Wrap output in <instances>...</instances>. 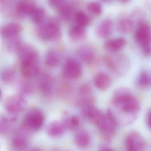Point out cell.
<instances>
[{
    "label": "cell",
    "instance_id": "obj_1",
    "mask_svg": "<svg viewBox=\"0 0 151 151\" xmlns=\"http://www.w3.org/2000/svg\"><path fill=\"white\" fill-rule=\"evenodd\" d=\"M141 109L138 98L129 89L119 88L115 90L111 98V106L107 113L117 126L131 125L137 118Z\"/></svg>",
    "mask_w": 151,
    "mask_h": 151
},
{
    "label": "cell",
    "instance_id": "obj_2",
    "mask_svg": "<svg viewBox=\"0 0 151 151\" xmlns=\"http://www.w3.org/2000/svg\"><path fill=\"white\" fill-rule=\"evenodd\" d=\"M86 118L97 127L106 141H110L116 133L118 126L116 123L108 113H104L96 107L89 111Z\"/></svg>",
    "mask_w": 151,
    "mask_h": 151
},
{
    "label": "cell",
    "instance_id": "obj_3",
    "mask_svg": "<svg viewBox=\"0 0 151 151\" xmlns=\"http://www.w3.org/2000/svg\"><path fill=\"white\" fill-rule=\"evenodd\" d=\"M19 53L22 75L26 78L38 75L40 66L39 56L36 51L30 46H24L20 47Z\"/></svg>",
    "mask_w": 151,
    "mask_h": 151
},
{
    "label": "cell",
    "instance_id": "obj_4",
    "mask_svg": "<svg viewBox=\"0 0 151 151\" xmlns=\"http://www.w3.org/2000/svg\"><path fill=\"white\" fill-rule=\"evenodd\" d=\"M40 25L38 33L42 40H52L59 38L61 35L60 23L55 18H50Z\"/></svg>",
    "mask_w": 151,
    "mask_h": 151
},
{
    "label": "cell",
    "instance_id": "obj_5",
    "mask_svg": "<svg viewBox=\"0 0 151 151\" xmlns=\"http://www.w3.org/2000/svg\"><path fill=\"white\" fill-rule=\"evenodd\" d=\"M135 38L146 56L151 55V27L148 23H139L135 33Z\"/></svg>",
    "mask_w": 151,
    "mask_h": 151
},
{
    "label": "cell",
    "instance_id": "obj_6",
    "mask_svg": "<svg viewBox=\"0 0 151 151\" xmlns=\"http://www.w3.org/2000/svg\"><path fill=\"white\" fill-rule=\"evenodd\" d=\"M105 61L108 68L119 75L124 74L129 69V61L127 58L123 55L107 56L105 58Z\"/></svg>",
    "mask_w": 151,
    "mask_h": 151
},
{
    "label": "cell",
    "instance_id": "obj_7",
    "mask_svg": "<svg viewBox=\"0 0 151 151\" xmlns=\"http://www.w3.org/2000/svg\"><path fill=\"white\" fill-rule=\"evenodd\" d=\"M44 118L41 111L37 108H32L27 113L25 123L27 128L36 131L41 128L44 123Z\"/></svg>",
    "mask_w": 151,
    "mask_h": 151
},
{
    "label": "cell",
    "instance_id": "obj_8",
    "mask_svg": "<svg viewBox=\"0 0 151 151\" xmlns=\"http://www.w3.org/2000/svg\"><path fill=\"white\" fill-rule=\"evenodd\" d=\"M146 144L142 136L136 131H132L127 136L125 147L127 151H144Z\"/></svg>",
    "mask_w": 151,
    "mask_h": 151
},
{
    "label": "cell",
    "instance_id": "obj_9",
    "mask_svg": "<svg viewBox=\"0 0 151 151\" xmlns=\"http://www.w3.org/2000/svg\"><path fill=\"white\" fill-rule=\"evenodd\" d=\"M51 7L58 10L60 17L65 20H69L73 17L74 7L73 4L67 1L55 0L49 1Z\"/></svg>",
    "mask_w": 151,
    "mask_h": 151
},
{
    "label": "cell",
    "instance_id": "obj_10",
    "mask_svg": "<svg viewBox=\"0 0 151 151\" xmlns=\"http://www.w3.org/2000/svg\"><path fill=\"white\" fill-rule=\"evenodd\" d=\"M63 73L66 77L76 79L80 77L82 74V67L81 63L74 58H68L64 65Z\"/></svg>",
    "mask_w": 151,
    "mask_h": 151
},
{
    "label": "cell",
    "instance_id": "obj_11",
    "mask_svg": "<svg viewBox=\"0 0 151 151\" xmlns=\"http://www.w3.org/2000/svg\"><path fill=\"white\" fill-rule=\"evenodd\" d=\"M79 94L77 103L81 108L94 105L92 90L88 85L85 84L82 86L79 90Z\"/></svg>",
    "mask_w": 151,
    "mask_h": 151
},
{
    "label": "cell",
    "instance_id": "obj_12",
    "mask_svg": "<svg viewBox=\"0 0 151 151\" xmlns=\"http://www.w3.org/2000/svg\"><path fill=\"white\" fill-rule=\"evenodd\" d=\"M27 103L25 99L19 96H13L7 100L6 109L12 113L22 112L25 109Z\"/></svg>",
    "mask_w": 151,
    "mask_h": 151
},
{
    "label": "cell",
    "instance_id": "obj_13",
    "mask_svg": "<svg viewBox=\"0 0 151 151\" xmlns=\"http://www.w3.org/2000/svg\"><path fill=\"white\" fill-rule=\"evenodd\" d=\"M76 146L82 150L88 148L91 143V137L89 133L84 129L78 130L74 137Z\"/></svg>",
    "mask_w": 151,
    "mask_h": 151
},
{
    "label": "cell",
    "instance_id": "obj_14",
    "mask_svg": "<svg viewBox=\"0 0 151 151\" xmlns=\"http://www.w3.org/2000/svg\"><path fill=\"white\" fill-rule=\"evenodd\" d=\"M47 133L52 138H58L62 136L66 131L63 121H54L50 122L47 127Z\"/></svg>",
    "mask_w": 151,
    "mask_h": 151
},
{
    "label": "cell",
    "instance_id": "obj_15",
    "mask_svg": "<svg viewBox=\"0 0 151 151\" xmlns=\"http://www.w3.org/2000/svg\"><path fill=\"white\" fill-rule=\"evenodd\" d=\"M94 85L99 90H105L111 85L112 79L107 74L99 72L97 74L93 79Z\"/></svg>",
    "mask_w": 151,
    "mask_h": 151
},
{
    "label": "cell",
    "instance_id": "obj_16",
    "mask_svg": "<svg viewBox=\"0 0 151 151\" xmlns=\"http://www.w3.org/2000/svg\"><path fill=\"white\" fill-rule=\"evenodd\" d=\"M21 27L17 23H9L2 27L1 30V36L5 39L17 36L21 32Z\"/></svg>",
    "mask_w": 151,
    "mask_h": 151
},
{
    "label": "cell",
    "instance_id": "obj_17",
    "mask_svg": "<svg viewBox=\"0 0 151 151\" xmlns=\"http://www.w3.org/2000/svg\"><path fill=\"white\" fill-rule=\"evenodd\" d=\"M36 6L32 1H21L17 3L16 9L17 12L23 16H31Z\"/></svg>",
    "mask_w": 151,
    "mask_h": 151
},
{
    "label": "cell",
    "instance_id": "obj_18",
    "mask_svg": "<svg viewBox=\"0 0 151 151\" xmlns=\"http://www.w3.org/2000/svg\"><path fill=\"white\" fill-rule=\"evenodd\" d=\"M113 23L110 19H105L101 21L96 27L97 35L101 38H106L110 36L112 31Z\"/></svg>",
    "mask_w": 151,
    "mask_h": 151
},
{
    "label": "cell",
    "instance_id": "obj_19",
    "mask_svg": "<svg viewBox=\"0 0 151 151\" xmlns=\"http://www.w3.org/2000/svg\"><path fill=\"white\" fill-rule=\"evenodd\" d=\"M40 87L42 94L46 97L52 95L53 91V83L52 79L49 75L43 74L41 78Z\"/></svg>",
    "mask_w": 151,
    "mask_h": 151
},
{
    "label": "cell",
    "instance_id": "obj_20",
    "mask_svg": "<svg viewBox=\"0 0 151 151\" xmlns=\"http://www.w3.org/2000/svg\"><path fill=\"white\" fill-rule=\"evenodd\" d=\"M126 42L123 37L115 38L107 41L105 43V48L111 52H117L125 47Z\"/></svg>",
    "mask_w": 151,
    "mask_h": 151
},
{
    "label": "cell",
    "instance_id": "obj_21",
    "mask_svg": "<svg viewBox=\"0 0 151 151\" xmlns=\"http://www.w3.org/2000/svg\"><path fill=\"white\" fill-rule=\"evenodd\" d=\"M66 130L74 131L78 130L80 125L79 118L76 115H68L65 116L62 121Z\"/></svg>",
    "mask_w": 151,
    "mask_h": 151
},
{
    "label": "cell",
    "instance_id": "obj_22",
    "mask_svg": "<svg viewBox=\"0 0 151 151\" xmlns=\"http://www.w3.org/2000/svg\"><path fill=\"white\" fill-rule=\"evenodd\" d=\"M61 59V55L57 51L51 50L46 54L45 63L49 67H55L59 64Z\"/></svg>",
    "mask_w": 151,
    "mask_h": 151
},
{
    "label": "cell",
    "instance_id": "obj_23",
    "mask_svg": "<svg viewBox=\"0 0 151 151\" xmlns=\"http://www.w3.org/2000/svg\"><path fill=\"white\" fill-rule=\"evenodd\" d=\"M117 27L120 32L127 33L132 31L134 27V21L128 16H123L119 19Z\"/></svg>",
    "mask_w": 151,
    "mask_h": 151
},
{
    "label": "cell",
    "instance_id": "obj_24",
    "mask_svg": "<svg viewBox=\"0 0 151 151\" xmlns=\"http://www.w3.org/2000/svg\"><path fill=\"white\" fill-rule=\"evenodd\" d=\"M85 34L84 27L76 24L71 26L69 31V36L73 40L78 41L81 40L85 36Z\"/></svg>",
    "mask_w": 151,
    "mask_h": 151
},
{
    "label": "cell",
    "instance_id": "obj_25",
    "mask_svg": "<svg viewBox=\"0 0 151 151\" xmlns=\"http://www.w3.org/2000/svg\"><path fill=\"white\" fill-rule=\"evenodd\" d=\"M79 55L80 58L84 62L88 64H90L94 59V53L90 48L83 47L79 50Z\"/></svg>",
    "mask_w": 151,
    "mask_h": 151
},
{
    "label": "cell",
    "instance_id": "obj_26",
    "mask_svg": "<svg viewBox=\"0 0 151 151\" xmlns=\"http://www.w3.org/2000/svg\"><path fill=\"white\" fill-rule=\"evenodd\" d=\"M31 16L32 20L35 23L40 25L45 20L46 13L43 8L36 7Z\"/></svg>",
    "mask_w": 151,
    "mask_h": 151
},
{
    "label": "cell",
    "instance_id": "obj_27",
    "mask_svg": "<svg viewBox=\"0 0 151 151\" xmlns=\"http://www.w3.org/2000/svg\"><path fill=\"white\" fill-rule=\"evenodd\" d=\"M137 83L140 87H148L151 84V76L145 71H142L138 75Z\"/></svg>",
    "mask_w": 151,
    "mask_h": 151
},
{
    "label": "cell",
    "instance_id": "obj_28",
    "mask_svg": "<svg viewBox=\"0 0 151 151\" xmlns=\"http://www.w3.org/2000/svg\"><path fill=\"white\" fill-rule=\"evenodd\" d=\"M75 19L76 24L82 27H85L89 22L88 17L83 12H79L76 13Z\"/></svg>",
    "mask_w": 151,
    "mask_h": 151
},
{
    "label": "cell",
    "instance_id": "obj_29",
    "mask_svg": "<svg viewBox=\"0 0 151 151\" xmlns=\"http://www.w3.org/2000/svg\"><path fill=\"white\" fill-rule=\"evenodd\" d=\"M87 9L91 13L95 15H100L103 10L102 5L98 2H90L87 5Z\"/></svg>",
    "mask_w": 151,
    "mask_h": 151
},
{
    "label": "cell",
    "instance_id": "obj_30",
    "mask_svg": "<svg viewBox=\"0 0 151 151\" xmlns=\"http://www.w3.org/2000/svg\"><path fill=\"white\" fill-rule=\"evenodd\" d=\"M15 71L12 68H7L3 71L1 74L2 79L6 82L12 81L15 76Z\"/></svg>",
    "mask_w": 151,
    "mask_h": 151
},
{
    "label": "cell",
    "instance_id": "obj_31",
    "mask_svg": "<svg viewBox=\"0 0 151 151\" xmlns=\"http://www.w3.org/2000/svg\"><path fill=\"white\" fill-rule=\"evenodd\" d=\"M15 145L20 149L25 148L27 144V139L24 136L19 135L15 138L14 142Z\"/></svg>",
    "mask_w": 151,
    "mask_h": 151
},
{
    "label": "cell",
    "instance_id": "obj_32",
    "mask_svg": "<svg viewBox=\"0 0 151 151\" xmlns=\"http://www.w3.org/2000/svg\"><path fill=\"white\" fill-rule=\"evenodd\" d=\"M146 121H147V125L151 129V111H149L147 114Z\"/></svg>",
    "mask_w": 151,
    "mask_h": 151
},
{
    "label": "cell",
    "instance_id": "obj_33",
    "mask_svg": "<svg viewBox=\"0 0 151 151\" xmlns=\"http://www.w3.org/2000/svg\"><path fill=\"white\" fill-rule=\"evenodd\" d=\"M99 151H114L112 149L109 148H104L100 149Z\"/></svg>",
    "mask_w": 151,
    "mask_h": 151
},
{
    "label": "cell",
    "instance_id": "obj_34",
    "mask_svg": "<svg viewBox=\"0 0 151 151\" xmlns=\"http://www.w3.org/2000/svg\"><path fill=\"white\" fill-rule=\"evenodd\" d=\"M31 151H44L42 149H40V148H35V149H33Z\"/></svg>",
    "mask_w": 151,
    "mask_h": 151
},
{
    "label": "cell",
    "instance_id": "obj_35",
    "mask_svg": "<svg viewBox=\"0 0 151 151\" xmlns=\"http://www.w3.org/2000/svg\"><path fill=\"white\" fill-rule=\"evenodd\" d=\"M1 90H0V97H1Z\"/></svg>",
    "mask_w": 151,
    "mask_h": 151
}]
</instances>
